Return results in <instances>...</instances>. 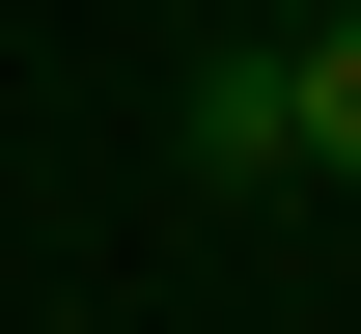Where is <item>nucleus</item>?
I'll return each mask as SVG.
<instances>
[{"label":"nucleus","instance_id":"f257e3e1","mask_svg":"<svg viewBox=\"0 0 361 334\" xmlns=\"http://www.w3.org/2000/svg\"><path fill=\"white\" fill-rule=\"evenodd\" d=\"M167 140L223 167V195H278V167H306V28H223V56L167 84Z\"/></svg>","mask_w":361,"mask_h":334},{"label":"nucleus","instance_id":"f03ea898","mask_svg":"<svg viewBox=\"0 0 361 334\" xmlns=\"http://www.w3.org/2000/svg\"><path fill=\"white\" fill-rule=\"evenodd\" d=\"M306 167L361 195V0H334V28H306Z\"/></svg>","mask_w":361,"mask_h":334},{"label":"nucleus","instance_id":"7ed1b4c3","mask_svg":"<svg viewBox=\"0 0 361 334\" xmlns=\"http://www.w3.org/2000/svg\"><path fill=\"white\" fill-rule=\"evenodd\" d=\"M223 28H334V0H223Z\"/></svg>","mask_w":361,"mask_h":334}]
</instances>
